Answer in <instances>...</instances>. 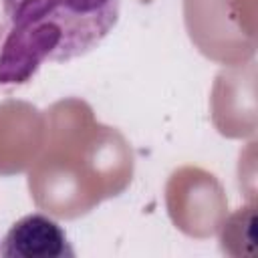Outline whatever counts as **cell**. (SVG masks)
Instances as JSON below:
<instances>
[{
    "instance_id": "obj_1",
    "label": "cell",
    "mask_w": 258,
    "mask_h": 258,
    "mask_svg": "<svg viewBox=\"0 0 258 258\" xmlns=\"http://www.w3.org/2000/svg\"><path fill=\"white\" fill-rule=\"evenodd\" d=\"M119 12L121 0H0V85H24L44 62L85 56Z\"/></svg>"
},
{
    "instance_id": "obj_2",
    "label": "cell",
    "mask_w": 258,
    "mask_h": 258,
    "mask_svg": "<svg viewBox=\"0 0 258 258\" xmlns=\"http://www.w3.org/2000/svg\"><path fill=\"white\" fill-rule=\"evenodd\" d=\"M0 254L6 258H73L75 250L62 226L44 214H28L6 232Z\"/></svg>"
}]
</instances>
